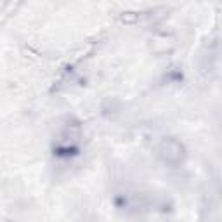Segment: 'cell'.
I'll return each instance as SVG.
<instances>
[{
  "instance_id": "6da1fadb",
  "label": "cell",
  "mask_w": 222,
  "mask_h": 222,
  "mask_svg": "<svg viewBox=\"0 0 222 222\" xmlns=\"http://www.w3.org/2000/svg\"><path fill=\"white\" fill-rule=\"evenodd\" d=\"M175 148H177V153H182V148H179V144H177ZM174 160L177 162V160H181V156H177V155H174ZM165 162H170V153H168V155L165 156Z\"/></svg>"
}]
</instances>
